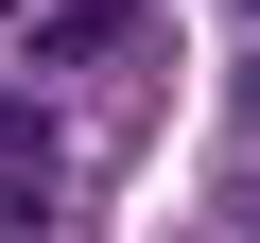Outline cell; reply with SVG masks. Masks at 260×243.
Instances as JSON below:
<instances>
[{
	"label": "cell",
	"mask_w": 260,
	"mask_h": 243,
	"mask_svg": "<svg viewBox=\"0 0 260 243\" xmlns=\"http://www.w3.org/2000/svg\"><path fill=\"white\" fill-rule=\"evenodd\" d=\"M35 208H52V174H0V243H18V226H35Z\"/></svg>",
	"instance_id": "7a4b0ae2"
},
{
	"label": "cell",
	"mask_w": 260,
	"mask_h": 243,
	"mask_svg": "<svg viewBox=\"0 0 260 243\" xmlns=\"http://www.w3.org/2000/svg\"><path fill=\"white\" fill-rule=\"evenodd\" d=\"M121 35H139V0H70V18H52V35H35V52H52V70H104V52H121Z\"/></svg>",
	"instance_id": "6da1fadb"
}]
</instances>
